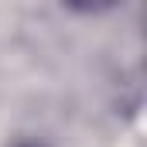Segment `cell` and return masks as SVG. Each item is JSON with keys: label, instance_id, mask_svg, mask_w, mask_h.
<instances>
[{"label": "cell", "instance_id": "obj_1", "mask_svg": "<svg viewBox=\"0 0 147 147\" xmlns=\"http://www.w3.org/2000/svg\"><path fill=\"white\" fill-rule=\"evenodd\" d=\"M72 7H79V10H103V7H110V3H116V0H69Z\"/></svg>", "mask_w": 147, "mask_h": 147}]
</instances>
